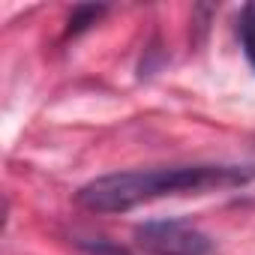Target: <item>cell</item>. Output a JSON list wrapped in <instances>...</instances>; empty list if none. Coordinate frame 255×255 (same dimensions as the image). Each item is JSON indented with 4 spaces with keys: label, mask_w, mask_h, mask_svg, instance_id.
<instances>
[{
    "label": "cell",
    "mask_w": 255,
    "mask_h": 255,
    "mask_svg": "<svg viewBox=\"0 0 255 255\" xmlns=\"http://www.w3.org/2000/svg\"><path fill=\"white\" fill-rule=\"evenodd\" d=\"M255 177L246 165H171L102 174L75 192V204L90 213H126L138 204L168 195H201L213 189H234Z\"/></svg>",
    "instance_id": "obj_1"
},
{
    "label": "cell",
    "mask_w": 255,
    "mask_h": 255,
    "mask_svg": "<svg viewBox=\"0 0 255 255\" xmlns=\"http://www.w3.org/2000/svg\"><path fill=\"white\" fill-rule=\"evenodd\" d=\"M105 12H108L105 6H93V3L75 6V9L69 12V21H66V36H78V33H84V30L93 27Z\"/></svg>",
    "instance_id": "obj_3"
},
{
    "label": "cell",
    "mask_w": 255,
    "mask_h": 255,
    "mask_svg": "<svg viewBox=\"0 0 255 255\" xmlns=\"http://www.w3.org/2000/svg\"><path fill=\"white\" fill-rule=\"evenodd\" d=\"M135 243L147 255H210L213 240L183 219H150L135 228Z\"/></svg>",
    "instance_id": "obj_2"
},
{
    "label": "cell",
    "mask_w": 255,
    "mask_h": 255,
    "mask_svg": "<svg viewBox=\"0 0 255 255\" xmlns=\"http://www.w3.org/2000/svg\"><path fill=\"white\" fill-rule=\"evenodd\" d=\"M240 45H243V54L249 60V66L255 69V3H246L243 12H240Z\"/></svg>",
    "instance_id": "obj_4"
}]
</instances>
